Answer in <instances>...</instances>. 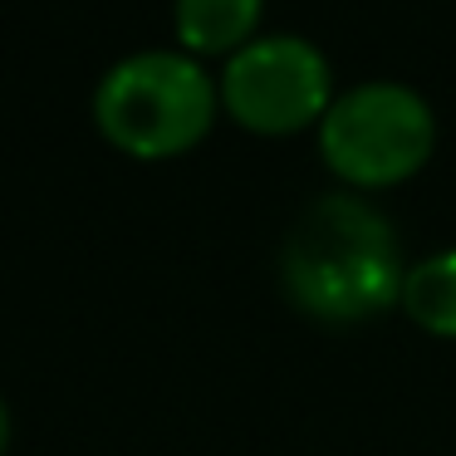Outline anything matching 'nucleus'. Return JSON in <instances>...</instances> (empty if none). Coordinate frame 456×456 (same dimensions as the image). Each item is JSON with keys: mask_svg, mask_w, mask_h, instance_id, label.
I'll list each match as a JSON object with an SVG mask.
<instances>
[{"mask_svg": "<svg viewBox=\"0 0 456 456\" xmlns=\"http://www.w3.org/2000/svg\"><path fill=\"white\" fill-rule=\"evenodd\" d=\"M436 142V113L412 84L363 79L334 94L319 118V152L344 182L383 187L427 162Z\"/></svg>", "mask_w": 456, "mask_h": 456, "instance_id": "obj_3", "label": "nucleus"}, {"mask_svg": "<svg viewBox=\"0 0 456 456\" xmlns=\"http://www.w3.org/2000/svg\"><path fill=\"white\" fill-rule=\"evenodd\" d=\"M260 5L265 0H172V15H177V35L187 50L236 54L250 40V30H256Z\"/></svg>", "mask_w": 456, "mask_h": 456, "instance_id": "obj_5", "label": "nucleus"}, {"mask_svg": "<svg viewBox=\"0 0 456 456\" xmlns=\"http://www.w3.org/2000/svg\"><path fill=\"white\" fill-rule=\"evenodd\" d=\"M5 442H11V412H5V397H0V452H5Z\"/></svg>", "mask_w": 456, "mask_h": 456, "instance_id": "obj_7", "label": "nucleus"}, {"mask_svg": "<svg viewBox=\"0 0 456 456\" xmlns=\"http://www.w3.org/2000/svg\"><path fill=\"white\" fill-rule=\"evenodd\" d=\"M221 99L246 128L295 133L324 118L334 103V74L309 35L275 30L246 40L221 69Z\"/></svg>", "mask_w": 456, "mask_h": 456, "instance_id": "obj_4", "label": "nucleus"}, {"mask_svg": "<svg viewBox=\"0 0 456 456\" xmlns=\"http://www.w3.org/2000/svg\"><path fill=\"white\" fill-rule=\"evenodd\" d=\"M216 84L197 54L138 50L109 64L94 89V118L103 138L138 158L182 152L216 118Z\"/></svg>", "mask_w": 456, "mask_h": 456, "instance_id": "obj_2", "label": "nucleus"}, {"mask_svg": "<svg viewBox=\"0 0 456 456\" xmlns=\"http://www.w3.org/2000/svg\"><path fill=\"white\" fill-rule=\"evenodd\" d=\"M280 280L314 319L383 314L407 280L397 226L358 191H319L285 231Z\"/></svg>", "mask_w": 456, "mask_h": 456, "instance_id": "obj_1", "label": "nucleus"}, {"mask_svg": "<svg viewBox=\"0 0 456 456\" xmlns=\"http://www.w3.org/2000/svg\"><path fill=\"white\" fill-rule=\"evenodd\" d=\"M403 309L432 334L456 338V246L412 260L403 280Z\"/></svg>", "mask_w": 456, "mask_h": 456, "instance_id": "obj_6", "label": "nucleus"}]
</instances>
